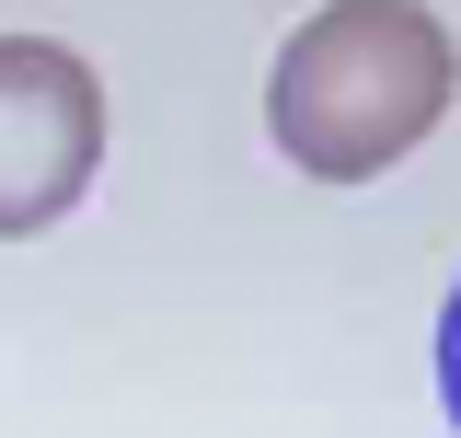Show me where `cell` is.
Returning <instances> with one entry per match:
<instances>
[{
  "label": "cell",
  "instance_id": "1",
  "mask_svg": "<svg viewBox=\"0 0 461 438\" xmlns=\"http://www.w3.org/2000/svg\"><path fill=\"white\" fill-rule=\"evenodd\" d=\"M450 93H461V47H450L438 12H415V0H335L266 69V139L312 185H369L415 139H438Z\"/></svg>",
  "mask_w": 461,
  "mask_h": 438
},
{
  "label": "cell",
  "instance_id": "3",
  "mask_svg": "<svg viewBox=\"0 0 461 438\" xmlns=\"http://www.w3.org/2000/svg\"><path fill=\"white\" fill-rule=\"evenodd\" d=\"M438 404H450V427H461V277H450V300H438Z\"/></svg>",
  "mask_w": 461,
  "mask_h": 438
},
{
  "label": "cell",
  "instance_id": "2",
  "mask_svg": "<svg viewBox=\"0 0 461 438\" xmlns=\"http://www.w3.org/2000/svg\"><path fill=\"white\" fill-rule=\"evenodd\" d=\"M104 162V93L47 35H0V231H47Z\"/></svg>",
  "mask_w": 461,
  "mask_h": 438
}]
</instances>
